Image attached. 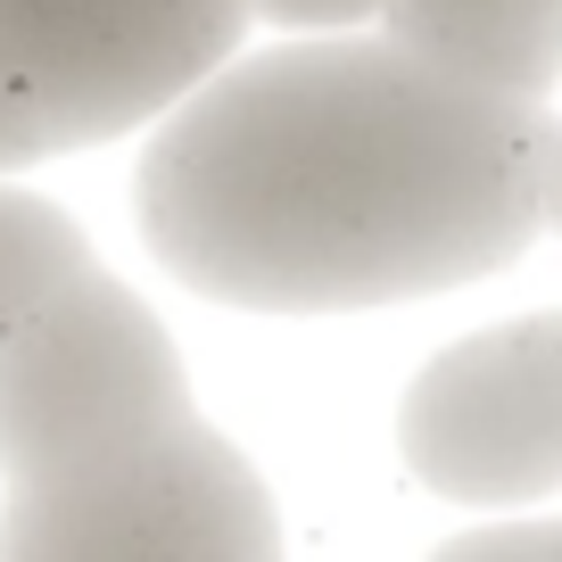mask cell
<instances>
[{
    "label": "cell",
    "mask_w": 562,
    "mask_h": 562,
    "mask_svg": "<svg viewBox=\"0 0 562 562\" xmlns=\"http://www.w3.org/2000/svg\"><path fill=\"white\" fill-rule=\"evenodd\" d=\"M140 232L240 315H372L562 240V116L389 34L224 58L140 149Z\"/></svg>",
    "instance_id": "obj_1"
},
{
    "label": "cell",
    "mask_w": 562,
    "mask_h": 562,
    "mask_svg": "<svg viewBox=\"0 0 562 562\" xmlns=\"http://www.w3.org/2000/svg\"><path fill=\"white\" fill-rule=\"evenodd\" d=\"M240 34L248 0H0V175L158 124Z\"/></svg>",
    "instance_id": "obj_3"
},
{
    "label": "cell",
    "mask_w": 562,
    "mask_h": 562,
    "mask_svg": "<svg viewBox=\"0 0 562 562\" xmlns=\"http://www.w3.org/2000/svg\"><path fill=\"white\" fill-rule=\"evenodd\" d=\"M182 348L116 273L83 265L0 339V472L191 414Z\"/></svg>",
    "instance_id": "obj_4"
},
{
    "label": "cell",
    "mask_w": 562,
    "mask_h": 562,
    "mask_svg": "<svg viewBox=\"0 0 562 562\" xmlns=\"http://www.w3.org/2000/svg\"><path fill=\"white\" fill-rule=\"evenodd\" d=\"M248 18L281 25V34H348V25L381 18V0H248Z\"/></svg>",
    "instance_id": "obj_9"
},
{
    "label": "cell",
    "mask_w": 562,
    "mask_h": 562,
    "mask_svg": "<svg viewBox=\"0 0 562 562\" xmlns=\"http://www.w3.org/2000/svg\"><path fill=\"white\" fill-rule=\"evenodd\" d=\"M0 480V562H281L273 488L199 405Z\"/></svg>",
    "instance_id": "obj_2"
},
{
    "label": "cell",
    "mask_w": 562,
    "mask_h": 562,
    "mask_svg": "<svg viewBox=\"0 0 562 562\" xmlns=\"http://www.w3.org/2000/svg\"><path fill=\"white\" fill-rule=\"evenodd\" d=\"M430 562H562V513H538V521H480V529H456L447 546H430Z\"/></svg>",
    "instance_id": "obj_8"
},
{
    "label": "cell",
    "mask_w": 562,
    "mask_h": 562,
    "mask_svg": "<svg viewBox=\"0 0 562 562\" xmlns=\"http://www.w3.org/2000/svg\"><path fill=\"white\" fill-rule=\"evenodd\" d=\"M83 265H91V248H83V224L67 207H50L42 191L0 182V339L18 331L67 273H83Z\"/></svg>",
    "instance_id": "obj_7"
},
{
    "label": "cell",
    "mask_w": 562,
    "mask_h": 562,
    "mask_svg": "<svg viewBox=\"0 0 562 562\" xmlns=\"http://www.w3.org/2000/svg\"><path fill=\"white\" fill-rule=\"evenodd\" d=\"M397 456L447 505L562 496V315H513L439 348L397 397Z\"/></svg>",
    "instance_id": "obj_5"
},
{
    "label": "cell",
    "mask_w": 562,
    "mask_h": 562,
    "mask_svg": "<svg viewBox=\"0 0 562 562\" xmlns=\"http://www.w3.org/2000/svg\"><path fill=\"white\" fill-rule=\"evenodd\" d=\"M372 25L397 50L513 100H554L562 83V0H381Z\"/></svg>",
    "instance_id": "obj_6"
}]
</instances>
